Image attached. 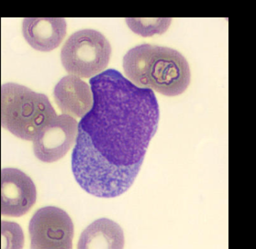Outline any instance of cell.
<instances>
[{
    "label": "cell",
    "mask_w": 256,
    "mask_h": 249,
    "mask_svg": "<svg viewBox=\"0 0 256 249\" xmlns=\"http://www.w3.org/2000/svg\"><path fill=\"white\" fill-rule=\"evenodd\" d=\"M123 69L130 82L166 96L183 94L191 79L188 62L178 50L142 44L128 50Z\"/></svg>",
    "instance_id": "cell-2"
},
{
    "label": "cell",
    "mask_w": 256,
    "mask_h": 249,
    "mask_svg": "<svg viewBox=\"0 0 256 249\" xmlns=\"http://www.w3.org/2000/svg\"><path fill=\"white\" fill-rule=\"evenodd\" d=\"M32 249H70L74 224L66 211L54 206L40 208L28 226Z\"/></svg>",
    "instance_id": "cell-5"
},
{
    "label": "cell",
    "mask_w": 256,
    "mask_h": 249,
    "mask_svg": "<svg viewBox=\"0 0 256 249\" xmlns=\"http://www.w3.org/2000/svg\"><path fill=\"white\" fill-rule=\"evenodd\" d=\"M1 212L3 216L20 217L32 208L37 200L34 182L27 174L13 168L1 172Z\"/></svg>",
    "instance_id": "cell-7"
},
{
    "label": "cell",
    "mask_w": 256,
    "mask_h": 249,
    "mask_svg": "<svg viewBox=\"0 0 256 249\" xmlns=\"http://www.w3.org/2000/svg\"><path fill=\"white\" fill-rule=\"evenodd\" d=\"M112 46L103 34L95 29H83L72 34L61 50L62 66L70 74L90 78L106 69Z\"/></svg>",
    "instance_id": "cell-4"
},
{
    "label": "cell",
    "mask_w": 256,
    "mask_h": 249,
    "mask_svg": "<svg viewBox=\"0 0 256 249\" xmlns=\"http://www.w3.org/2000/svg\"><path fill=\"white\" fill-rule=\"evenodd\" d=\"M122 227L112 220L102 218L84 229L78 241V249H122L124 247Z\"/></svg>",
    "instance_id": "cell-10"
},
{
    "label": "cell",
    "mask_w": 256,
    "mask_h": 249,
    "mask_svg": "<svg viewBox=\"0 0 256 249\" xmlns=\"http://www.w3.org/2000/svg\"><path fill=\"white\" fill-rule=\"evenodd\" d=\"M56 116L45 94L18 83L2 85V127L18 139L32 141L40 130Z\"/></svg>",
    "instance_id": "cell-3"
},
{
    "label": "cell",
    "mask_w": 256,
    "mask_h": 249,
    "mask_svg": "<svg viewBox=\"0 0 256 249\" xmlns=\"http://www.w3.org/2000/svg\"><path fill=\"white\" fill-rule=\"evenodd\" d=\"M2 249H20L24 247V234L22 227L13 222L2 221Z\"/></svg>",
    "instance_id": "cell-12"
},
{
    "label": "cell",
    "mask_w": 256,
    "mask_h": 249,
    "mask_svg": "<svg viewBox=\"0 0 256 249\" xmlns=\"http://www.w3.org/2000/svg\"><path fill=\"white\" fill-rule=\"evenodd\" d=\"M93 106L78 124L72 171L86 193L114 198L134 184L159 122L154 90L110 69L90 80Z\"/></svg>",
    "instance_id": "cell-1"
},
{
    "label": "cell",
    "mask_w": 256,
    "mask_h": 249,
    "mask_svg": "<svg viewBox=\"0 0 256 249\" xmlns=\"http://www.w3.org/2000/svg\"><path fill=\"white\" fill-rule=\"evenodd\" d=\"M22 32L34 49L47 52L61 44L66 35V22L62 17H26Z\"/></svg>",
    "instance_id": "cell-9"
},
{
    "label": "cell",
    "mask_w": 256,
    "mask_h": 249,
    "mask_svg": "<svg viewBox=\"0 0 256 249\" xmlns=\"http://www.w3.org/2000/svg\"><path fill=\"white\" fill-rule=\"evenodd\" d=\"M78 133V123L74 117L66 114L56 116L32 140L34 154L46 163L59 161L74 144Z\"/></svg>",
    "instance_id": "cell-6"
},
{
    "label": "cell",
    "mask_w": 256,
    "mask_h": 249,
    "mask_svg": "<svg viewBox=\"0 0 256 249\" xmlns=\"http://www.w3.org/2000/svg\"><path fill=\"white\" fill-rule=\"evenodd\" d=\"M54 97L62 114L76 117L86 116L94 102L91 86L74 74L62 78L56 85Z\"/></svg>",
    "instance_id": "cell-8"
},
{
    "label": "cell",
    "mask_w": 256,
    "mask_h": 249,
    "mask_svg": "<svg viewBox=\"0 0 256 249\" xmlns=\"http://www.w3.org/2000/svg\"><path fill=\"white\" fill-rule=\"evenodd\" d=\"M126 22L128 28L142 37H152L156 34H162L170 27L172 18L170 17H154V18H142V17H128Z\"/></svg>",
    "instance_id": "cell-11"
}]
</instances>
